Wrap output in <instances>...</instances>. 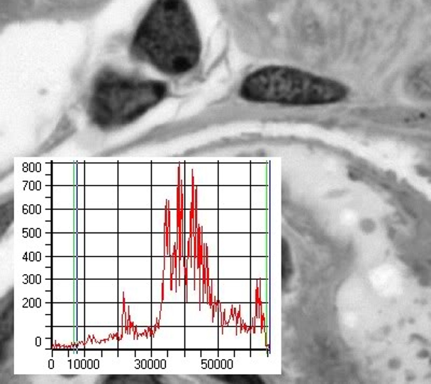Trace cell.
Masks as SVG:
<instances>
[{"label": "cell", "instance_id": "obj_1", "mask_svg": "<svg viewBox=\"0 0 431 384\" xmlns=\"http://www.w3.org/2000/svg\"><path fill=\"white\" fill-rule=\"evenodd\" d=\"M136 61L169 78L194 72L202 58V39L186 0H155L130 41Z\"/></svg>", "mask_w": 431, "mask_h": 384}, {"label": "cell", "instance_id": "obj_2", "mask_svg": "<svg viewBox=\"0 0 431 384\" xmlns=\"http://www.w3.org/2000/svg\"><path fill=\"white\" fill-rule=\"evenodd\" d=\"M169 96L164 81L103 69L95 77L88 101L89 120L101 130L124 128L155 109Z\"/></svg>", "mask_w": 431, "mask_h": 384}, {"label": "cell", "instance_id": "obj_3", "mask_svg": "<svg viewBox=\"0 0 431 384\" xmlns=\"http://www.w3.org/2000/svg\"><path fill=\"white\" fill-rule=\"evenodd\" d=\"M348 93V87L335 79L291 66L269 65L247 74L238 96L248 103L315 107L341 103Z\"/></svg>", "mask_w": 431, "mask_h": 384}, {"label": "cell", "instance_id": "obj_4", "mask_svg": "<svg viewBox=\"0 0 431 384\" xmlns=\"http://www.w3.org/2000/svg\"><path fill=\"white\" fill-rule=\"evenodd\" d=\"M86 256H119V232H86Z\"/></svg>", "mask_w": 431, "mask_h": 384}, {"label": "cell", "instance_id": "obj_5", "mask_svg": "<svg viewBox=\"0 0 431 384\" xmlns=\"http://www.w3.org/2000/svg\"><path fill=\"white\" fill-rule=\"evenodd\" d=\"M217 305L186 303V327H219L220 319Z\"/></svg>", "mask_w": 431, "mask_h": 384}, {"label": "cell", "instance_id": "obj_6", "mask_svg": "<svg viewBox=\"0 0 431 384\" xmlns=\"http://www.w3.org/2000/svg\"><path fill=\"white\" fill-rule=\"evenodd\" d=\"M119 303H86V327H118Z\"/></svg>", "mask_w": 431, "mask_h": 384}, {"label": "cell", "instance_id": "obj_7", "mask_svg": "<svg viewBox=\"0 0 431 384\" xmlns=\"http://www.w3.org/2000/svg\"><path fill=\"white\" fill-rule=\"evenodd\" d=\"M86 232H119V209H86Z\"/></svg>", "mask_w": 431, "mask_h": 384}, {"label": "cell", "instance_id": "obj_8", "mask_svg": "<svg viewBox=\"0 0 431 384\" xmlns=\"http://www.w3.org/2000/svg\"><path fill=\"white\" fill-rule=\"evenodd\" d=\"M86 303H119V279H86Z\"/></svg>", "mask_w": 431, "mask_h": 384}, {"label": "cell", "instance_id": "obj_9", "mask_svg": "<svg viewBox=\"0 0 431 384\" xmlns=\"http://www.w3.org/2000/svg\"><path fill=\"white\" fill-rule=\"evenodd\" d=\"M119 256H151V232H119Z\"/></svg>", "mask_w": 431, "mask_h": 384}, {"label": "cell", "instance_id": "obj_10", "mask_svg": "<svg viewBox=\"0 0 431 384\" xmlns=\"http://www.w3.org/2000/svg\"><path fill=\"white\" fill-rule=\"evenodd\" d=\"M86 279H119V256H86Z\"/></svg>", "mask_w": 431, "mask_h": 384}, {"label": "cell", "instance_id": "obj_11", "mask_svg": "<svg viewBox=\"0 0 431 384\" xmlns=\"http://www.w3.org/2000/svg\"><path fill=\"white\" fill-rule=\"evenodd\" d=\"M186 349H219V327H186Z\"/></svg>", "mask_w": 431, "mask_h": 384}, {"label": "cell", "instance_id": "obj_12", "mask_svg": "<svg viewBox=\"0 0 431 384\" xmlns=\"http://www.w3.org/2000/svg\"><path fill=\"white\" fill-rule=\"evenodd\" d=\"M405 89L411 96L418 99L431 98V64L413 68L405 78Z\"/></svg>", "mask_w": 431, "mask_h": 384}, {"label": "cell", "instance_id": "obj_13", "mask_svg": "<svg viewBox=\"0 0 431 384\" xmlns=\"http://www.w3.org/2000/svg\"><path fill=\"white\" fill-rule=\"evenodd\" d=\"M152 349H186V327H152Z\"/></svg>", "mask_w": 431, "mask_h": 384}, {"label": "cell", "instance_id": "obj_14", "mask_svg": "<svg viewBox=\"0 0 431 384\" xmlns=\"http://www.w3.org/2000/svg\"><path fill=\"white\" fill-rule=\"evenodd\" d=\"M119 303H152L151 279H119Z\"/></svg>", "mask_w": 431, "mask_h": 384}, {"label": "cell", "instance_id": "obj_15", "mask_svg": "<svg viewBox=\"0 0 431 384\" xmlns=\"http://www.w3.org/2000/svg\"><path fill=\"white\" fill-rule=\"evenodd\" d=\"M119 232H151V209H119Z\"/></svg>", "mask_w": 431, "mask_h": 384}, {"label": "cell", "instance_id": "obj_16", "mask_svg": "<svg viewBox=\"0 0 431 384\" xmlns=\"http://www.w3.org/2000/svg\"><path fill=\"white\" fill-rule=\"evenodd\" d=\"M119 349H152V327H120Z\"/></svg>", "mask_w": 431, "mask_h": 384}, {"label": "cell", "instance_id": "obj_17", "mask_svg": "<svg viewBox=\"0 0 431 384\" xmlns=\"http://www.w3.org/2000/svg\"><path fill=\"white\" fill-rule=\"evenodd\" d=\"M119 279H151V256H119Z\"/></svg>", "mask_w": 431, "mask_h": 384}, {"label": "cell", "instance_id": "obj_18", "mask_svg": "<svg viewBox=\"0 0 431 384\" xmlns=\"http://www.w3.org/2000/svg\"><path fill=\"white\" fill-rule=\"evenodd\" d=\"M117 188H89L86 191V209H119Z\"/></svg>", "mask_w": 431, "mask_h": 384}, {"label": "cell", "instance_id": "obj_19", "mask_svg": "<svg viewBox=\"0 0 431 384\" xmlns=\"http://www.w3.org/2000/svg\"><path fill=\"white\" fill-rule=\"evenodd\" d=\"M151 209H184V195L179 186L153 188Z\"/></svg>", "mask_w": 431, "mask_h": 384}, {"label": "cell", "instance_id": "obj_20", "mask_svg": "<svg viewBox=\"0 0 431 384\" xmlns=\"http://www.w3.org/2000/svg\"><path fill=\"white\" fill-rule=\"evenodd\" d=\"M51 256H78V232H52Z\"/></svg>", "mask_w": 431, "mask_h": 384}, {"label": "cell", "instance_id": "obj_21", "mask_svg": "<svg viewBox=\"0 0 431 384\" xmlns=\"http://www.w3.org/2000/svg\"><path fill=\"white\" fill-rule=\"evenodd\" d=\"M247 286L238 279H219V303H245Z\"/></svg>", "mask_w": 431, "mask_h": 384}, {"label": "cell", "instance_id": "obj_22", "mask_svg": "<svg viewBox=\"0 0 431 384\" xmlns=\"http://www.w3.org/2000/svg\"><path fill=\"white\" fill-rule=\"evenodd\" d=\"M247 235L238 232H219V256L245 255Z\"/></svg>", "mask_w": 431, "mask_h": 384}, {"label": "cell", "instance_id": "obj_23", "mask_svg": "<svg viewBox=\"0 0 431 384\" xmlns=\"http://www.w3.org/2000/svg\"><path fill=\"white\" fill-rule=\"evenodd\" d=\"M51 303L78 302V279H52Z\"/></svg>", "mask_w": 431, "mask_h": 384}, {"label": "cell", "instance_id": "obj_24", "mask_svg": "<svg viewBox=\"0 0 431 384\" xmlns=\"http://www.w3.org/2000/svg\"><path fill=\"white\" fill-rule=\"evenodd\" d=\"M78 303H51L52 327H77Z\"/></svg>", "mask_w": 431, "mask_h": 384}, {"label": "cell", "instance_id": "obj_25", "mask_svg": "<svg viewBox=\"0 0 431 384\" xmlns=\"http://www.w3.org/2000/svg\"><path fill=\"white\" fill-rule=\"evenodd\" d=\"M52 232H78V209H53Z\"/></svg>", "mask_w": 431, "mask_h": 384}, {"label": "cell", "instance_id": "obj_26", "mask_svg": "<svg viewBox=\"0 0 431 384\" xmlns=\"http://www.w3.org/2000/svg\"><path fill=\"white\" fill-rule=\"evenodd\" d=\"M130 188L128 193L120 188L119 209H151L150 188Z\"/></svg>", "mask_w": 431, "mask_h": 384}, {"label": "cell", "instance_id": "obj_27", "mask_svg": "<svg viewBox=\"0 0 431 384\" xmlns=\"http://www.w3.org/2000/svg\"><path fill=\"white\" fill-rule=\"evenodd\" d=\"M245 257L219 256V279H244L247 275Z\"/></svg>", "mask_w": 431, "mask_h": 384}, {"label": "cell", "instance_id": "obj_28", "mask_svg": "<svg viewBox=\"0 0 431 384\" xmlns=\"http://www.w3.org/2000/svg\"><path fill=\"white\" fill-rule=\"evenodd\" d=\"M78 256H52V279H78Z\"/></svg>", "mask_w": 431, "mask_h": 384}, {"label": "cell", "instance_id": "obj_29", "mask_svg": "<svg viewBox=\"0 0 431 384\" xmlns=\"http://www.w3.org/2000/svg\"><path fill=\"white\" fill-rule=\"evenodd\" d=\"M161 327H186V303H162Z\"/></svg>", "mask_w": 431, "mask_h": 384}, {"label": "cell", "instance_id": "obj_30", "mask_svg": "<svg viewBox=\"0 0 431 384\" xmlns=\"http://www.w3.org/2000/svg\"><path fill=\"white\" fill-rule=\"evenodd\" d=\"M77 333L78 327H52V344L61 350L76 349Z\"/></svg>", "mask_w": 431, "mask_h": 384}, {"label": "cell", "instance_id": "obj_31", "mask_svg": "<svg viewBox=\"0 0 431 384\" xmlns=\"http://www.w3.org/2000/svg\"><path fill=\"white\" fill-rule=\"evenodd\" d=\"M130 327H152V303H128Z\"/></svg>", "mask_w": 431, "mask_h": 384}, {"label": "cell", "instance_id": "obj_32", "mask_svg": "<svg viewBox=\"0 0 431 384\" xmlns=\"http://www.w3.org/2000/svg\"><path fill=\"white\" fill-rule=\"evenodd\" d=\"M120 335V327H86V349H97L101 342Z\"/></svg>", "mask_w": 431, "mask_h": 384}, {"label": "cell", "instance_id": "obj_33", "mask_svg": "<svg viewBox=\"0 0 431 384\" xmlns=\"http://www.w3.org/2000/svg\"><path fill=\"white\" fill-rule=\"evenodd\" d=\"M78 188H57L54 191L52 208L78 209Z\"/></svg>", "mask_w": 431, "mask_h": 384}, {"label": "cell", "instance_id": "obj_34", "mask_svg": "<svg viewBox=\"0 0 431 384\" xmlns=\"http://www.w3.org/2000/svg\"><path fill=\"white\" fill-rule=\"evenodd\" d=\"M163 303H186V280L163 279Z\"/></svg>", "mask_w": 431, "mask_h": 384}, {"label": "cell", "instance_id": "obj_35", "mask_svg": "<svg viewBox=\"0 0 431 384\" xmlns=\"http://www.w3.org/2000/svg\"><path fill=\"white\" fill-rule=\"evenodd\" d=\"M175 257L151 256V279H172Z\"/></svg>", "mask_w": 431, "mask_h": 384}, {"label": "cell", "instance_id": "obj_36", "mask_svg": "<svg viewBox=\"0 0 431 384\" xmlns=\"http://www.w3.org/2000/svg\"><path fill=\"white\" fill-rule=\"evenodd\" d=\"M245 338L233 327H219V349H237L245 346Z\"/></svg>", "mask_w": 431, "mask_h": 384}, {"label": "cell", "instance_id": "obj_37", "mask_svg": "<svg viewBox=\"0 0 431 384\" xmlns=\"http://www.w3.org/2000/svg\"><path fill=\"white\" fill-rule=\"evenodd\" d=\"M198 232H219V213L213 209H196Z\"/></svg>", "mask_w": 431, "mask_h": 384}, {"label": "cell", "instance_id": "obj_38", "mask_svg": "<svg viewBox=\"0 0 431 384\" xmlns=\"http://www.w3.org/2000/svg\"><path fill=\"white\" fill-rule=\"evenodd\" d=\"M198 256H219V232L198 234Z\"/></svg>", "mask_w": 431, "mask_h": 384}, {"label": "cell", "instance_id": "obj_39", "mask_svg": "<svg viewBox=\"0 0 431 384\" xmlns=\"http://www.w3.org/2000/svg\"><path fill=\"white\" fill-rule=\"evenodd\" d=\"M198 234L200 232H194V234L182 232L180 256H198Z\"/></svg>", "mask_w": 431, "mask_h": 384}, {"label": "cell", "instance_id": "obj_40", "mask_svg": "<svg viewBox=\"0 0 431 384\" xmlns=\"http://www.w3.org/2000/svg\"><path fill=\"white\" fill-rule=\"evenodd\" d=\"M151 256H169L167 232H151Z\"/></svg>", "mask_w": 431, "mask_h": 384}, {"label": "cell", "instance_id": "obj_41", "mask_svg": "<svg viewBox=\"0 0 431 384\" xmlns=\"http://www.w3.org/2000/svg\"><path fill=\"white\" fill-rule=\"evenodd\" d=\"M167 232H184V209H167Z\"/></svg>", "mask_w": 431, "mask_h": 384}, {"label": "cell", "instance_id": "obj_42", "mask_svg": "<svg viewBox=\"0 0 431 384\" xmlns=\"http://www.w3.org/2000/svg\"><path fill=\"white\" fill-rule=\"evenodd\" d=\"M167 209H151V232H167Z\"/></svg>", "mask_w": 431, "mask_h": 384}, {"label": "cell", "instance_id": "obj_43", "mask_svg": "<svg viewBox=\"0 0 431 384\" xmlns=\"http://www.w3.org/2000/svg\"><path fill=\"white\" fill-rule=\"evenodd\" d=\"M186 303H201V280H186Z\"/></svg>", "mask_w": 431, "mask_h": 384}, {"label": "cell", "instance_id": "obj_44", "mask_svg": "<svg viewBox=\"0 0 431 384\" xmlns=\"http://www.w3.org/2000/svg\"><path fill=\"white\" fill-rule=\"evenodd\" d=\"M182 232H169L167 234V252L169 256H180L181 253Z\"/></svg>", "mask_w": 431, "mask_h": 384}, {"label": "cell", "instance_id": "obj_45", "mask_svg": "<svg viewBox=\"0 0 431 384\" xmlns=\"http://www.w3.org/2000/svg\"><path fill=\"white\" fill-rule=\"evenodd\" d=\"M184 232H198V215L196 209H184Z\"/></svg>", "mask_w": 431, "mask_h": 384}, {"label": "cell", "instance_id": "obj_46", "mask_svg": "<svg viewBox=\"0 0 431 384\" xmlns=\"http://www.w3.org/2000/svg\"><path fill=\"white\" fill-rule=\"evenodd\" d=\"M151 302L163 303V279H151Z\"/></svg>", "mask_w": 431, "mask_h": 384}, {"label": "cell", "instance_id": "obj_47", "mask_svg": "<svg viewBox=\"0 0 431 384\" xmlns=\"http://www.w3.org/2000/svg\"><path fill=\"white\" fill-rule=\"evenodd\" d=\"M207 303L217 305L219 303V279L208 280Z\"/></svg>", "mask_w": 431, "mask_h": 384}, {"label": "cell", "instance_id": "obj_48", "mask_svg": "<svg viewBox=\"0 0 431 384\" xmlns=\"http://www.w3.org/2000/svg\"><path fill=\"white\" fill-rule=\"evenodd\" d=\"M184 209H196V188L186 186L184 195Z\"/></svg>", "mask_w": 431, "mask_h": 384}, {"label": "cell", "instance_id": "obj_49", "mask_svg": "<svg viewBox=\"0 0 431 384\" xmlns=\"http://www.w3.org/2000/svg\"><path fill=\"white\" fill-rule=\"evenodd\" d=\"M172 279L186 280V257L175 256V265H174Z\"/></svg>", "mask_w": 431, "mask_h": 384}, {"label": "cell", "instance_id": "obj_50", "mask_svg": "<svg viewBox=\"0 0 431 384\" xmlns=\"http://www.w3.org/2000/svg\"><path fill=\"white\" fill-rule=\"evenodd\" d=\"M118 327H130V317H128V303H119V307H118Z\"/></svg>", "mask_w": 431, "mask_h": 384}, {"label": "cell", "instance_id": "obj_51", "mask_svg": "<svg viewBox=\"0 0 431 384\" xmlns=\"http://www.w3.org/2000/svg\"><path fill=\"white\" fill-rule=\"evenodd\" d=\"M196 256L186 257V280L196 279Z\"/></svg>", "mask_w": 431, "mask_h": 384}, {"label": "cell", "instance_id": "obj_52", "mask_svg": "<svg viewBox=\"0 0 431 384\" xmlns=\"http://www.w3.org/2000/svg\"><path fill=\"white\" fill-rule=\"evenodd\" d=\"M162 303H152L151 307V319H152V327H159V317H161Z\"/></svg>", "mask_w": 431, "mask_h": 384}, {"label": "cell", "instance_id": "obj_53", "mask_svg": "<svg viewBox=\"0 0 431 384\" xmlns=\"http://www.w3.org/2000/svg\"><path fill=\"white\" fill-rule=\"evenodd\" d=\"M77 327H86V303H78Z\"/></svg>", "mask_w": 431, "mask_h": 384}, {"label": "cell", "instance_id": "obj_54", "mask_svg": "<svg viewBox=\"0 0 431 384\" xmlns=\"http://www.w3.org/2000/svg\"><path fill=\"white\" fill-rule=\"evenodd\" d=\"M184 361L186 362H203L202 356H201V350H191V349H186L184 353Z\"/></svg>", "mask_w": 431, "mask_h": 384}, {"label": "cell", "instance_id": "obj_55", "mask_svg": "<svg viewBox=\"0 0 431 384\" xmlns=\"http://www.w3.org/2000/svg\"><path fill=\"white\" fill-rule=\"evenodd\" d=\"M184 353L186 349H176V350H169V356H167V362H181L184 360Z\"/></svg>", "mask_w": 431, "mask_h": 384}, {"label": "cell", "instance_id": "obj_56", "mask_svg": "<svg viewBox=\"0 0 431 384\" xmlns=\"http://www.w3.org/2000/svg\"><path fill=\"white\" fill-rule=\"evenodd\" d=\"M136 360L138 362L142 361H150L152 358V349H142V350H135Z\"/></svg>", "mask_w": 431, "mask_h": 384}, {"label": "cell", "instance_id": "obj_57", "mask_svg": "<svg viewBox=\"0 0 431 384\" xmlns=\"http://www.w3.org/2000/svg\"><path fill=\"white\" fill-rule=\"evenodd\" d=\"M78 256H86V232H78Z\"/></svg>", "mask_w": 431, "mask_h": 384}, {"label": "cell", "instance_id": "obj_58", "mask_svg": "<svg viewBox=\"0 0 431 384\" xmlns=\"http://www.w3.org/2000/svg\"><path fill=\"white\" fill-rule=\"evenodd\" d=\"M103 358V350L86 349V358L88 361H99Z\"/></svg>", "mask_w": 431, "mask_h": 384}, {"label": "cell", "instance_id": "obj_59", "mask_svg": "<svg viewBox=\"0 0 431 384\" xmlns=\"http://www.w3.org/2000/svg\"><path fill=\"white\" fill-rule=\"evenodd\" d=\"M86 303V279H78V302Z\"/></svg>", "mask_w": 431, "mask_h": 384}, {"label": "cell", "instance_id": "obj_60", "mask_svg": "<svg viewBox=\"0 0 431 384\" xmlns=\"http://www.w3.org/2000/svg\"><path fill=\"white\" fill-rule=\"evenodd\" d=\"M169 350H162V349H152V360L161 361L167 360Z\"/></svg>", "mask_w": 431, "mask_h": 384}]
</instances>
